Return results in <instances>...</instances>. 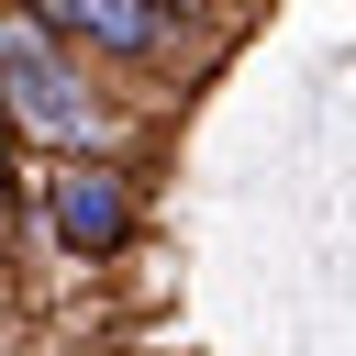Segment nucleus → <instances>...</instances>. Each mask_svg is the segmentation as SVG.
<instances>
[{
  "mask_svg": "<svg viewBox=\"0 0 356 356\" xmlns=\"http://www.w3.org/2000/svg\"><path fill=\"white\" fill-rule=\"evenodd\" d=\"M0 122L22 156H122L134 111L100 89V67L56 33H33L22 11H0Z\"/></svg>",
  "mask_w": 356,
  "mask_h": 356,
  "instance_id": "obj_1",
  "label": "nucleus"
},
{
  "mask_svg": "<svg viewBox=\"0 0 356 356\" xmlns=\"http://www.w3.org/2000/svg\"><path fill=\"white\" fill-rule=\"evenodd\" d=\"M0 11H22L56 44H78L100 78H200L211 67V44H189V22L211 0H0Z\"/></svg>",
  "mask_w": 356,
  "mask_h": 356,
  "instance_id": "obj_2",
  "label": "nucleus"
},
{
  "mask_svg": "<svg viewBox=\"0 0 356 356\" xmlns=\"http://www.w3.org/2000/svg\"><path fill=\"white\" fill-rule=\"evenodd\" d=\"M11 200H33V222L67 267H111L145 234V167L134 156H33L11 178Z\"/></svg>",
  "mask_w": 356,
  "mask_h": 356,
  "instance_id": "obj_3",
  "label": "nucleus"
},
{
  "mask_svg": "<svg viewBox=\"0 0 356 356\" xmlns=\"http://www.w3.org/2000/svg\"><path fill=\"white\" fill-rule=\"evenodd\" d=\"M11 178H22V145H11V122H0V200H11Z\"/></svg>",
  "mask_w": 356,
  "mask_h": 356,
  "instance_id": "obj_4",
  "label": "nucleus"
}]
</instances>
